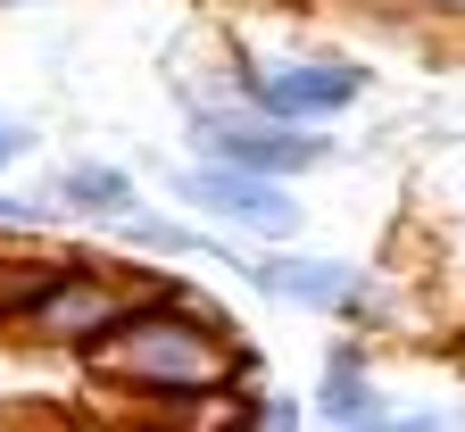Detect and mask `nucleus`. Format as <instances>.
<instances>
[{"mask_svg": "<svg viewBox=\"0 0 465 432\" xmlns=\"http://www.w3.org/2000/svg\"><path fill=\"white\" fill-rule=\"evenodd\" d=\"M84 375L100 391H125V399L158 407V399H192V391H216V383L258 391L266 357L242 341V325H232L208 291L158 275V291L134 307V316L116 325L108 341L84 349Z\"/></svg>", "mask_w": 465, "mask_h": 432, "instance_id": "1", "label": "nucleus"}, {"mask_svg": "<svg viewBox=\"0 0 465 432\" xmlns=\"http://www.w3.org/2000/svg\"><path fill=\"white\" fill-rule=\"evenodd\" d=\"M150 291H158V266L134 275V266H108V258H92V250H67V266L42 283V299H25L17 316H9V333H17L25 349L84 357L92 341H108L116 325H125Z\"/></svg>", "mask_w": 465, "mask_h": 432, "instance_id": "2", "label": "nucleus"}, {"mask_svg": "<svg viewBox=\"0 0 465 432\" xmlns=\"http://www.w3.org/2000/svg\"><path fill=\"white\" fill-rule=\"evenodd\" d=\"M183 142H192V158L258 166V175H282V183H300V175L332 166V134H316V126H282V116L250 108L242 92H224V100H183Z\"/></svg>", "mask_w": 465, "mask_h": 432, "instance_id": "3", "label": "nucleus"}, {"mask_svg": "<svg viewBox=\"0 0 465 432\" xmlns=\"http://www.w3.org/2000/svg\"><path fill=\"white\" fill-rule=\"evenodd\" d=\"M166 192L183 200L200 225L216 233H242V241H300L308 208L291 200L282 175H258V166H224V158H183L166 175Z\"/></svg>", "mask_w": 465, "mask_h": 432, "instance_id": "4", "label": "nucleus"}, {"mask_svg": "<svg viewBox=\"0 0 465 432\" xmlns=\"http://www.w3.org/2000/svg\"><path fill=\"white\" fill-rule=\"evenodd\" d=\"M208 258L242 266L250 291H266V299H282V307H308V316H341V325H366V316H374V291H366V275L349 266V258H316V250H291V241H258L250 258L208 241Z\"/></svg>", "mask_w": 465, "mask_h": 432, "instance_id": "5", "label": "nucleus"}, {"mask_svg": "<svg viewBox=\"0 0 465 432\" xmlns=\"http://www.w3.org/2000/svg\"><path fill=\"white\" fill-rule=\"evenodd\" d=\"M366 100V67L358 58H291V67H266L250 108L282 116V126H332Z\"/></svg>", "mask_w": 465, "mask_h": 432, "instance_id": "6", "label": "nucleus"}, {"mask_svg": "<svg viewBox=\"0 0 465 432\" xmlns=\"http://www.w3.org/2000/svg\"><path fill=\"white\" fill-rule=\"evenodd\" d=\"M308 416H316V424H332V432H366V424H382V416H391V391L374 383V366H366V349H358V341H332V349H324V375H316Z\"/></svg>", "mask_w": 465, "mask_h": 432, "instance_id": "7", "label": "nucleus"}, {"mask_svg": "<svg viewBox=\"0 0 465 432\" xmlns=\"http://www.w3.org/2000/svg\"><path fill=\"white\" fill-rule=\"evenodd\" d=\"M50 200L67 208V216H84V225H125V216L142 208V183H134V166L75 158V166H58V175H50Z\"/></svg>", "mask_w": 465, "mask_h": 432, "instance_id": "8", "label": "nucleus"}, {"mask_svg": "<svg viewBox=\"0 0 465 432\" xmlns=\"http://www.w3.org/2000/svg\"><path fill=\"white\" fill-rule=\"evenodd\" d=\"M116 241L142 250V258H192V250H208L200 225H174V216H150V208H134L125 225H116Z\"/></svg>", "mask_w": 465, "mask_h": 432, "instance_id": "9", "label": "nucleus"}, {"mask_svg": "<svg viewBox=\"0 0 465 432\" xmlns=\"http://www.w3.org/2000/svg\"><path fill=\"white\" fill-rule=\"evenodd\" d=\"M250 432H308V399H291V391H258V399H250Z\"/></svg>", "mask_w": 465, "mask_h": 432, "instance_id": "10", "label": "nucleus"}, {"mask_svg": "<svg viewBox=\"0 0 465 432\" xmlns=\"http://www.w3.org/2000/svg\"><path fill=\"white\" fill-rule=\"evenodd\" d=\"M382 432H465V416L457 407H391Z\"/></svg>", "mask_w": 465, "mask_h": 432, "instance_id": "11", "label": "nucleus"}, {"mask_svg": "<svg viewBox=\"0 0 465 432\" xmlns=\"http://www.w3.org/2000/svg\"><path fill=\"white\" fill-rule=\"evenodd\" d=\"M17 158H34V126L25 116H0V166H17Z\"/></svg>", "mask_w": 465, "mask_h": 432, "instance_id": "12", "label": "nucleus"}, {"mask_svg": "<svg viewBox=\"0 0 465 432\" xmlns=\"http://www.w3.org/2000/svg\"><path fill=\"white\" fill-rule=\"evenodd\" d=\"M9 9H17V0H9Z\"/></svg>", "mask_w": 465, "mask_h": 432, "instance_id": "13", "label": "nucleus"}]
</instances>
